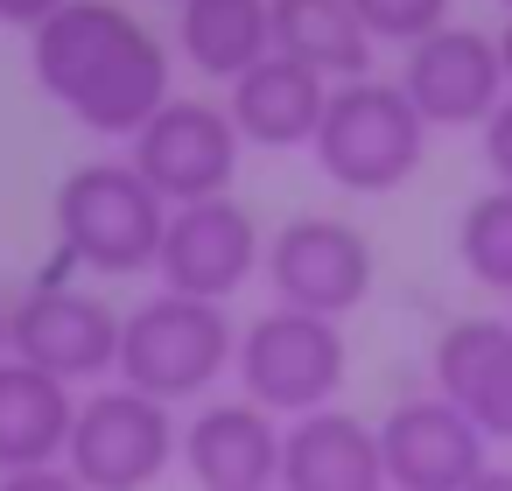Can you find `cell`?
Listing matches in <instances>:
<instances>
[{
    "mask_svg": "<svg viewBox=\"0 0 512 491\" xmlns=\"http://www.w3.org/2000/svg\"><path fill=\"white\" fill-rule=\"evenodd\" d=\"M428 379L484 442H512V316H456L428 351Z\"/></svg>",
    "mask_w": 512,
    "mask_h": 491,
    "instance_id": "14",
    "label": "cell"
},
{
    "mask_svg": "<svg viewBox=\"0 0 512 491\" xmlns=\"http://www.w3.org/2000/svg\"><path fill=\"white\" fill-rule=\"evenodd\" d=\"M225 113L239 127L246 148H309L316 127H323V106H330V78L295 64V57H260L246 78L225 85Z\"/></svg>",
    "mask_w": 512,
    "mask_h": 491,
    "instance_id": "15",
    "label": "cell"
},
{
    "mask_svg": "<svg viewBox=\"0 0 512 491\" xmlns=\"http://www.w3.org/2000/svg\"><path fill=\"white\" fill-rule=\"evenodd\" d=\"M169 8H176V0H169Z\"/></svg>",
    "mask_w": 512,
    "mask_h": 491,
    "instance_id": "29",
    "label": "cell"
},
{
    "mask_svg": "<svg viewBox=\"0 0 512 491\" xmlns=\"http://www.w3.org/2000/svg\"><path fill=\"white\" fill-rule=\"evenodd\" d=\"M498 8H505V15H512V0H498Z\"/></svg>",
    "mask_w": 512,
    "mask_h": 491,
    "instance_id": "28",
    "label": "cell"
},
{
    "mask_svg": "<svg viewBox=\"0 0 512 491\" xmlns=\"http://www.w3.org/2000/svg\"><path fill=\"white\" fill-rule=\"evenodd\" d=\"M57 8H64V0H0V22H8V29H43Z\"/></svg>",
    "mask_w": 512,
    "mask_h": 491,
    "instance_id": "24",
    "label": "cell"
},
{
    "mask_svg": "<svg viewBox=\"0 0 512 491\" xmlns=\"http://www.w3.org/2000/svg\"><path fill=\"white\" fill-rule=\"evenodd\" d=\"M358 22L372 43H393V50H414L421 36H435L449 22V0H351Z\"/></svg>",
    "mask_w": 512,
    "mask_h": 491,
    "instance_id": "21",
    "label": "cell"
},
{
    "mask_svg": "<svg viewBox=\"0 0 512 491\" xmlns=\"http://www.w3.org/2000/svg\"><path fill=\"white\" fill-rule=\"evenodd\" d=\"M78 267L57 260L50 274H36L15 302H8V358L78 386H106L120 365V309L99 288L71 281Z\"/></svg>",
    "mask_w": 512,
    "mask_h": 491,
    "instance_id": "5",
    "label": "cell"
},
{
    "mask_svg": "<svg viewBox=\"0 0 512 491\" xmlns=\"http://www.w3.org/2000/svg\"><path fill=\"white\" fill-rule=\"evenodd\" d=\"M239 127L218 99H169L134 141H127V162L148 176V190L176 211V204H204V197H232V176H239Z\"/></svg>",
    "mask_w": 512,
    "mask_h": 491,
    "instance_id": "8",
    "label": "cell"
},
{
    "mask_svg": "<svg viewBox=\"0 0 512 491\" xmlns=\"http://www.w3.org/2000/svg\"><path fill=\"white\" fill-rule=\"evenodd\" d=\"M0 491H85L64 463H36V470H8L0 477Z\"/></svg>",
    "mask_w": 512,
    "mask_h": 491,
    "instance_id": "23",
    "label": "cell"
},
{
    "mask_svg": "<svg viewBox=\"0 0 512 491\" xmlns=\"http://www.w3.org/2000/svg\"><path fill=\"white\" fill-rule=\"evenodd\" d=\"M400 92L414 99L428 134H463V127H484L505 106L512 78H505V57H498V36H484L470 22H442L435 36H421L407 50Z\"/></svg>",
    "mask_w": 512,
    "mask_h": 491,
    "instance_id": "10",
    "label": "cell"
},
{
    "mask_svg": "<svg viewBox=\"0 0 512 491\" xmlns=\"http://www.w3.org/2000/svg\"><path fill=\"white\" fill-rule=\"evenodd\" d=\"M232 358H239V323L225 302H204V295H141L127 316H120V365L113 379L148 393V400H211L225 379H232Z\"/></svg>",
    "mask_w": 512,
    "mask_h": 491,
    "instance_id": "2",
    "label": "cell"
},
{
    "mask_svg": "<svg viewBox=\"0 0 512 491\" xmlns=\"http://www.w3.org/2000/svg\"><path fill=\"white\" fill-rule=\"evenodd\" d=\"M260 225L239 197H204V204H176L162 253H155V281L169 295H204V302H232L253 274H260Z\"/></svg>",
    "mask_w": 512,
    "mask_h": 491,
    "instance_id": "11",
    "label": "cell"
},
{
    "mask_svg": "<svg viewBox=\"0 0 512 491\" xmlns=\"http://www.w3.org/2000/svg\"><path fill=\"white\" fill-rule=\"evenodd\" d=\"M50 225H57V260L99 281H134V274H155L169 204L148 190L134 162H85L57 183Z\"/></svg>",
    "mask_w": 512,
    "mask_h": 491,
    "instance_id": "3",
    "label": "cell"
},
{
    "mask_svg": "<svg viewBox=\"0 0 512 491\" xmlns=\"http://www.w3.org/2000/svg\"><path fill=\"white\" fill-rule=\"evenodd\" d=\"M78 421V393L22 358H0V477L8 470H36V463H64Z\"/></svg>",
    "mask_w": 512,
    "mask_h": 491,
    "instance_id": "17",
    "label": "cell"
},
{
    "mask_svg": "<svg viewBox=\"0 0 512 491\" xmlns=\"http://www.w3.org/2000/svg\"><path fill=\"white\" fill-rule=\"evenodd\" d=\"M29 71L36 92L99 141H134L176 99V50L120 0H64L29 29Z\"/></svg>",
    "mask_w": 512,
    "mask_h": 491,
    "instance_id": "1",
    "label": "cell"
},
{
    "mask_svg": "<svg viewBox=\"0 0 512 491\" xmlns=\"http://www.w3.org/2000/svg\"><path fill=\"white\" fill-rule=\"evenodd\" d=\"M176 442H183V421L169 400H148L120 379L78 393V421H71V442H64V470L85 484V491H148L169 477L176 463Z\"/></svg>",
    "mask_w": 512,
    "mask_h": 491,
    "instance_id": "7",
    "label": "cell"
},
{
    "mask_svg": "<svg viewBox=\"0 0 512 491\" xmlns=\"http://www.w3.org/2000/svg\"><path fill=\"white\" fill-rule=\"evenodd\" d=\"M281 435L288 421L253 407L246 393L239 400H197L183 414V442H176V463L190 470L197 491H274L281 484Z\"/></svg>",
    "mask_w": 512,
    "mask_h": 491,
    "instance_id": "13",
    "label": "cell"
},
{
    "mask_svg": "<svg viewBox=\"0 0 512 491\" xmlns=\"http://www.w3.org/2000/svg\"><path fill=\"white\" fill-rule=\"evenodd\" d=\"M0 358H8V295H0Z\"/></svg>",
    "mask_w": 512,
    "mask_h": 491,
    "instance_id": "27",
    "label": "cell"
},
{
    "mask_svg": "<svg viewBox=\"0 0 512 491\" xmlns=\"http://www.w3.org/2000/svg\"><path fill=\"white\" fill-rule=\"evenodd\" d=\"M232 379L253 407L281 414V421H302L316 407H337L344 379H351V351H344V323L330 316H309V309H260L246 330H239V358H232Z\"/></svg>",
    "mask_w": 512,
    "mask_h": 491,
    "instance_id": "6",
    "label": "cell"
},
{
    "mask_svg": "<svg viewBox=\"0 0 512 491\" xmlns=\"http://www.w3.org/2000/svg\"><path fill=\"white\" fill-rule=\"evenodd\" d=\"M309 155L337 190L386 197V190L414 183V169L428 162V120L414 113L400 78H351V85H330Z\"/></svg>",
    "mask_w": 512,
    "mask_h": 491,
    "instance_id": "4",
    "label": "cell"
},
{
    "mask_svg": "<svg viewBox=\"0 0 512 491\" xmlns=\"http://www.w3.org/2000/svg\"><path fill=\"white\" fill-rule=\"evenodd\" d=\"M260 274H267V288H274L281 309H309V316L344 323V316L372 295L379 260H372V239H365L358 225L309 211V218H288V225L267 239Z\"/></svg>",
    "mask_w": 512,
    "mask_h": 491,
    "instance_id": "9",
    "label": "cell"
},
{
    "mask_svg": "<svg viewBox=\"0 0 512 491\" xmlns=\"http://www.w3.org/2000/svg\"><path fill=\"white\" fill-rule=\"evenodd\" d=\"M176 57L211 85L246 78L260 57H274L267 0H176Z\"/></svg>",
    "mask_w": 512,
    "mask_h": 491,
    "instance_id": "18",
    "label": "cell"
},
{
    "mask_svg": "<svg viewBox=\"0 0 512 491\" xmlns=\"http://www.w3.org/2000/svg\"><path fill=\"white\" fill-rule=\"evenodd\" d=\"M274 491H386L379 428L344 414V407H316V414L288 421Z\"/></svg>",
    "mask_w": 512,
    "mask_h": 491,
    "instance_id": "16",
    "label": "cell"
},
{
    "mask_svg": "<svg viewBox=\"0 0 512 491\" xmlns=\"http://www.w3.org/2000/svg\"><path fill=\"white\" fill-rule=\"evenodd\" d=\"M477 148H484V169H491V183H505L512 190V92H505V106L477 127Z\"/></svg>",
    "mask_w": 512,
    "mask_h": 491,
    "instance_id": "22",
    "label": "cell"
},
{
    "mask_svg": "<svg viewBox=\"0 0 512 491\" xmlns=\"http://www.w3.org/2000/svg\"><path fill=\"white\" fill-rule=\"evenodd\" d=\"M274 15V50L323 71L330 85H351V78H372V36L358 22L351 0H267Z\"/></svg>",
    "mask_w": 512,
    "mask_h": 491,
    "instance_id": "19",
    "label": "cell"
},
{
    "mask_svg": "<svg viewBox=\"0 0 512 491\" xmlns=\"http://www.w3.org/2000/svg\"><path fill=\"white\" fill-rule=\"evenodd\" d=\"M498 57H505V78H512V15H505V29H498Z\"/></svg>",
    "mask_w": 512,
    "mask_h": 491,
    "instance_id": "26",
    "label": "cell"
},
{
    "mask_svg": "<svg viewBox=\"0 0 512 491\" xmlns=\"http://www.w3.org/2000/svg\"><path fill=\"white\" fill-rule=\"evenodd\" d=\"M456 260H463V274L477 288L512 295V190L505 183H491V190H477L463 204V218H456Z\"/></svg>",
    "mask_w": 512,
    "mask_h": 491,
    "instance_id": "20",
    "label": "cell"
},
{
    "mask_svg": "<svg viewBox=\"0 0 512 491\" xmlns=\"http://www.w3.org/2000/svg\"><path fill=\"white\" fill-rule=\"evenodd\" d=\"M463 491H512V463H484V470H477Z\"/></svg>",
    "mask_w": 512,
    "mask_h": 491,
    "instance_id": "25",
    "label": "cell"
},
{
    "mask_svg": "<svg viewBox=\"0 0 512 491\" xmlns=\"http://www.w3.org/2000/svg\"><path fill=\"white\" fill-rule=\"evenodd\" d=\"M372 428H379L386 491H463L491 463V442L477 435V421L463 407H449L442 393H414V400L386 407Z\"/></svg>",
    "mask_w": 512,
    "mask_h": 491,
    "instance_id": "12",
    "label": "cell"
}]
</instances>
